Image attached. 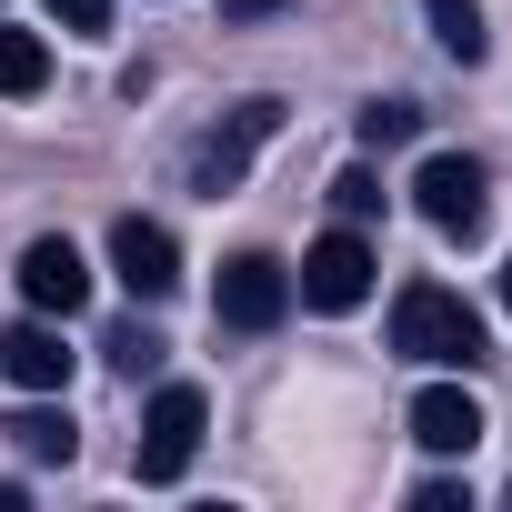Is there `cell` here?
<instances>
[{
  "label": "cell",
  "instance_id": "6da1fadb",
  "mask_svg": "<svg viewBox=\"0 0 512 512\" xmlns=\"http://www.w3.org/2000/svg\"><path fill=\"white\" fill-rule=\"evenodd\" d=\"M392 352H402V362L472 372V362H492V332H482V312H472L462 292H442V282H412V292L392 302Z\"/></svg>",
  "mask_w": 512,
  "mask_h": 512
},
{
  "label": "cell",
  "instance_id": "7a4b0ae2",
  "mask_svg": "<svg viewBox=\"0 0 512 512\" xmlns=\"http://www.w3.org/2000/svg\"><path fill=\"white\" fill-rule=\"evenodd\" d=\"M412 211H422L442 241H472V231L492 221V171H482L472 151H432V161L412 171Z\"/></svg>",
  "mask_w": 512,
  "mask_h": 512
},
{
  "label": "cell",
  "instance_id": "3957f363",
  "mask_svg": "<svg viewBox=\"0 0 512 512\" xmlns=\"http://www.w3.org/2000/svg\"><path fill=\"white\" fill-rule=\"evenodd\" d=\"M201 432H211V402L191 382H161L151 412H141V482H181L191 452H201Z\"/></svg>",
  "mask_w": 512,
  "mask_h": 512
},
{
  "label": "cell",
  "instance_id": "277c9868",
  "mask_svg": "<svg viewBox=\"0 0 512 512\" xmlns=\"http://www.w3.org/2000/svg\"><path fill=\"white\" fill-rule=\"evenodd\" d=\"M211 312H221L231 332H272V322L292 312V262H272V251H231L221 282H211Z\"/></svg>",
  "mask_w": 512,
  "mask_h": 512
},
{
  "label": "cell",
  "instance_id": "5b68a950",
  "mask_svg": "<svg viewBox=\"0 0 512 512\" xmlns=\"http://www.w3.org/2000/svg\"><path fill=\"white\" fill-rule=\"evenodd\" d=\"M292 292H302L312 312H362V302H372V241H362V231H322V241L302 251Z\"/></svg>",
  "mask_w": 512,
  "mask_h": 512
},
{
  "label": "cell",
  "instance_id": "8992f818",
  "mask_svg": "<svg viewBox=\"0 0 512 512\" xmlns=\"http://www.w3.org/2000/svg\"><path fill=\"white\" fill-rule=\"evenodd\" d=\"M111 272H121V292H141V302H171V292H181V241H171L161 221L121 211V221H111Z\"/></svg>",
  "mask_w": 512,
  "mask_h": 512
},
{
  "label": "cell",
  "instance_id": "52a82bcc",
  "mask_svg": "<svg viewBox=\"0 0 512 512\" xmlns=\"http://www.w3.org/2000/svg\"><path fill=\"white\" fill-rule=\"evenodd\" d=\"M272 131H282V101H241V111H231V121L191 151V191H211V201H221V191L251 171V151H262Z\"/></svg>",
  "mask_w": 512,
  "mask_h": 512
},
{
  "label": "cell",
  "instance_id": "ba28073f",
  "mask_svg": "<svg viewBox=\"0 0 512 512\" xmlns=\"http://www.w3.org/2000/svg\"><path fill=\"white\" fill-rule=\"evenodd\" d=\"M21 302H31V312H61V322L91 302V262H81L61 231H41V241L21 251Z\"/></svg>",
  "mask_w": 512,
  "mask_h": 512
},
{
  "label": "cell",
  "instance_id": "9c48e42d",
  "mask_svg": "<svg viewBox=\"0 0 512 512\" xmlns=\"http://www.w3.org/2000/svg\"><path fill=\"white\" fill-rule=\"evenodd\" d=\"M0 372H11L21 392H61V382H71V342L51 332V312H31V322L0 332Z\"/></svg>",
  "mask_w": 512,
  "mask_h": 512
},
{
  "label": "cell",
  "instance_id": "30bf717a",
  "mask_svg": "<svg viewBox=\"0 0 512 512\" xmlns=\"http://www.w3.org/2000/svg\"><path fill=\"white\" fill-rule=\"evenodd\" d=\"M412 442H422V452H472V442H482V402H472L462 382L412 392Z\"/></svg>",
  "mask_w": 512,
  "mask_h": 512
},
{
  "label": "cell",
  "instance_id": "8fae6325",
  "mask_svg": "<svg viewBox=\"0 0 512 512\" xmlns=\"http://www.w3.org/2000/svg\"><path fill=\"white\" fill-rule=\"evenodd\" d=\"M51 81V41L41 31H11V21H0V101H31Z\"/></svg>",
  "mask_w": 512,
  "mask_h": 512
},
{
  "label": "cell",
  "instance_id": "7c38bea8",
  "mask_svg": "<svg viewBox=\"0 0 512 512\" xmlns=\"http://www.w3.org/2000/svg\"><path fill=\"white\" fill-rule=\"evenodd\" d=\"M422 21H432V41H442V51H452L462 71H472V61L492 51V41H482V0H422Z\"/></svg>",
  "mask_w": 512,
  "mask_h": 512
},
{
  "label": "cell",
  "instance_id": "4fadbf2b",
  "mask_svg": "<svg viewBox=\"0 0 512 512\" xmlns=\"http://www.w3.org/2000/svg\"><path fill=\"white\" fill-rule=\"evenodd\" d=\"M0 432H11L31 462H71L81 452V432H71V412H11V422H0Z\"/></svg>",
  "mask_w": 512,
  "mask_h": 512
},
{
  "label": "cell",
  "instance_id": "5bb4252c",
  "mask_svg": "<svg viewBox=\"0 0 512 512\" xmlns=\"http://www.w3.org/2000/svg\"><path fill=\"white\" fill-rule=\"evenodd\" d=\"M352 131H362V151H402V141H422V111L412 101H362Z\"/></svg>",
  "mask_w": 512,
  "mask_h": 512
},
{
  "label": "cell",
  "instance_id": "9a60e30c",
  "mask_svg": "<svg viewBox=\"0 0 512 512\" xmlns=\"http://www.w3.org/2000/svg\"><path fill=\"white\" fill-rule=\"evenodd\" d=\"M101 352H111V372H131V382H141V372L161 362V332H151V322H111V332H101Z\"/></svg>",
  "mask_w": 512,
  "mask_h": 512
},
{
  "label": "cell",
  "instance_id": "2e32d148",
  "mask_svg": "<svg viewBox=\"0 0 512 512\" xmlns=\"http://www.w3.org/2000/svg\"><path fill=\"white\" fill-rule=\"evenodd\" d=\"M332 211H342V221H372V211H382V181H372V171L352 161V171L332 181Z\"/></svg>",
  "mask_w": 512,
  "mask_h": 512
},
{
  "label": "cell",
  "instance_id": "e0dca14e",
  "mask_svg": "<svg viewBox=\"0 0 512 512\" xmlns=\"http://www.w3.org/2000/svg\"><path fill=\"white\" fill-rule=\"evenodd\" d=\"M51 21L81 31V41H101V31H111V0H51Z\"/></svg>",
  "mask_w": 512,
  "mask_h": 512
},
{
  "label": "cell",
  "instance_id": "ac0fdd59",
  "mask_svg": "<svg viewBox=\"0 0 512 512\" xmlns=\"http://www.w3.org/2000/svg\"><path fill=\"white\" fill-rule=\"evenodd\" d=\"M272 11H292V0H221V21H231V31H251V21H272Z\"/></svg>",
  "mask_w": 512,
  "mask_h": 512
},
{
  "label": "cell",
  "instance_id": "d6986e66",
  "mask_svg": "<svg viewBox=\"0 0 512 512\" xmlns=\"http://www.w3.org/2000/svg\"><path fill=\"white\" fill-rule=\"evenodd\" d=\"M502 312H512V262H502Z\"/></svg>",
  "mask_w": 512,
  "mask_h": 512
}]
</instances>
